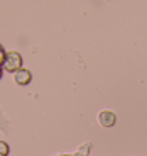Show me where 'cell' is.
<instances>
[{"instance_id": "obj_1", "label": "cell", "mask_w": 147, "mask_h": 156, "mask_svg": "<svg viewBox=\"0 0 147 156\" xmlns=\"http://www.w3.org/2000/svg\"><path fill=\"white\" fill-rule=\"evenodd\" d=\"M22 56L17 51H9L7 53V59H5L4 66H2V71H9V73H15V71L22 70Z\"/></svg>"}, {"instance_id": "obj_2", "label": "cell", "mask_w": 147, "mask_h": 156, "mask_svg": "<svg viewBox=\"0 0 147 156\" xmlns=\"http://www.w3.org/2000/svg\"><path fill=\"white\" fill-rule=\"evenodd\" d=\"M97 119L101 127H113L117 122V114L112 112V110H100Z\"/></svg>"}, {"instance_id": "obj_3", "label": "cell", "mask_w": 147, "mask_h": 156, "mask_svg": "<svg viewBox=\"0 0 147 156\" xmlns=\"http://www.w3.org/2000/svg\"><path fill=\"white\" fill-rule=\"evenodd\" d=\"M14 82H15L17 85H20V87L29 85V83L32 82V73L27 70V68H22V70H19V71L14 73Z\"/></svg>"}, {"instance_id": "obj_4", "label": "cell", "mask_w": 147, "mask_h": 156, "mask_svg": "<svg viewBox=\"0 0 147 156\" xmlns=\"http://www.w3.org/2000/svg\"><path fill=\"white\" fill-rule=\"evenodd\" d=\"M90 149H91V143H83V144H80L78 146V149H76V153L78 154H81V156H90Z\"/></svg>"}, {"instance_id": "obj_5", "label": "cell", "mask_w": 147, "mask_h": 156, "mask_svg": "<svg viewBox=\"0 0 147 156\" xmlns=\"http://www.w3.org/2000/svg\"><path fill=\"white\" fill-rule=\"evenodd\" d=\"M9 151H10V146L5 141H0V156H7Z\"/></svg>"}, {"instance_id": "obj_6", "label": "cell", "mask_w": 147, "mask_h": 156, "mask_svg": "<svg viewBox=\"0 0 147 156\" xmlns=\"http://www.w3.org/2000/svg\"><path fill=\"white\" fill-rule=\"evenodd\" d=\"M5 59H7V53H5V49L2 46H0V66H4Z\"/></svg>"}, {"instance_id": "obj_7", "label": "cell", "mask_w": 147, "mask_h": 156, "mask_svg": "<svg viewBox=\"0 0 147 156\" xmlns=\"http://www.w3.org/2000/svg\"><path fill=\"white\" fill-rule=\"evenodd\" d=\"M59 156H73V154H59Z\"/></svg>"}, {"instance_id": "obj_8", "label": "cell", "mask_w": 147, "mask_h": 156, "mask_svg": "<svg viewBox=\"0 0 147 156\" xmlns=\"http://www.w3.org/2000/svg\"><path fill=\"white\" fill-rule=\"evenodd\" d=\"M73 156H81V154H78V153H74V154Z\"/></svg>"}]
</instances>
